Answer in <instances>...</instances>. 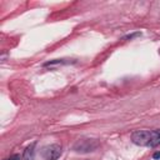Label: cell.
I'll return each instance as SVG.
<instances>
[{"label": "cell", "mask_w": 160, "mask_h": 160, "mask_svg": "<svg viewBox=\"0 0 160 160\" xmlns=\"http://www.w3.org/2000/svg\"><path fill=\"white\" fill-rule=\"evenodd\" d=\"M70 62H75V61H71L69 59H55L45 62L44 66H54V65H62V64H70Z\"/></svg>", "instance_id": "8992f818"}, {"label": "cell", "mask_w": 160, "mask_h": 160, "mask_svg": "<svg viewBox=\"0 0 160 160\" xmlns=\"http://www.w3.org/2000/svg\"><path fill=\"white\" fill-rule=\"evenodd\" d=\"M35 146H36V142H32L24 150L22 160H34V158H35Z\"/></svg>", "instance_id": "277c9868"}, {"label": "cell", "mask_w": 160, "mask_h": 160, "mask_svg": "<svg viewBox=\"0 0 160 160\" xmlns=\"http://www.w3.org/2000/svg\"><path fill=\"white\" fill-rule=\"evenodd\" d=\"M99 146H100V142L96 139H80L74 144L72 150L80 154H88V152L95 151Z\"/></svg>", "instance_id": "6da1fadb"}, {"label": "cell", "mask_w": 160, "mask_h": 160, "mask_svg": "<svg viewBox=\"0 0 160 160\" xmlns=\"http://www.w3.org/2000/svg\"><path fill=\"white\" fill-rule=\"evenodd\" d=\"M6 160H20V156L15 154V155H12V156H10V158H9V159H6Z\"/></svg>", "instance_id": "ba28073f"}, {"label": "cell", "mask_w": 160, "mask_h": 160, "mask_svg": "<svg viewBox=\"0 0 160 160\" xmlns=\"http://www.w3.org/2000/svg\"><path fill=\"white\" fill-rule=\"evenodd\" d=\"M151 132L149 130H136L131 134V141L139 146H149L151 140Z\"/></svg>", "instance_id": "7a4b0ae2"}, {"label": "cell", "mask_w": 160, "mask_h": 160, "mask_svg": "<svg viewBox=\"0 0 160 160\" xmlns=\"http://www.w3.org/2000/svg\"><path fill=\"white\" fill-rule=\"evenodd\" d=\"M152 158H154L155 160L160 159V151H155V152H154V155H152Z\"/></svg>", "instance_id": "9c48e42d"}, {"label": "cell", "mask_w": 160, "mask_h": 160, "mask_svg": "<svg viewBox=\"0 0 160 160\" xmlns=\"http://www.w3.org/2000/svg\"><path fill=\"white\" fill-rule=\"evenodd\" d=\"M135 36H140V32H134V34H130V35H126L124 39H132Z\"/></svg>", "instance_id": "52a82bcc"}, {"label": "cell", "mask_w": 160, "mask_h": 160, "mask_svg": "<svg viewBox=\"0 0 160 160\" xmlns=\"http://www.w3.org/2000/svg\"><path fill=\"white\" fill-rule=\"evenodd\" d=\"M61 146L59 144H51L42 149L41 155L45 160H58L61 155Z\"/></svg>", "instance_id": "3957f363"}, {"label": "cell", "mask_w": 160, "mask_h": 160, "mask_svg": "<svg viewBox=\"0 0 160 160\" xmlns=\"http://www.w3.org/2000/svg\"><path fill=\"white\" fill-rule=\"evenodd\" d=\"M158 145H160V130H154L151 132V140L149 146L150 148H156Z\"/></svg>", "instance_id": "5b68a950"}]
</instances>
